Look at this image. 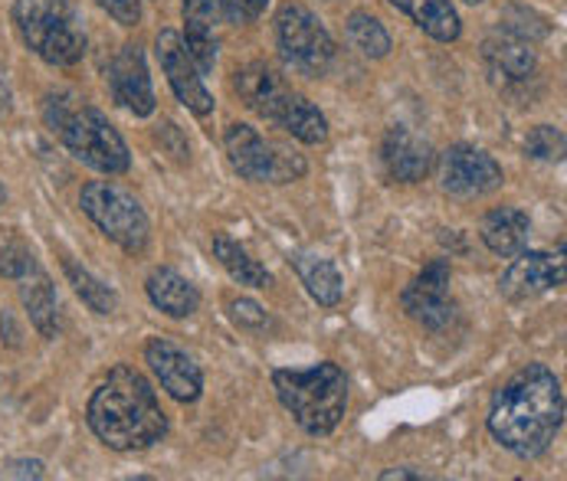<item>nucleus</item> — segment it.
<instances>
[{"instance_id":"1","label":"nucleus","mask_w":567,"mask_h":481,"mask_svg":"<svg viewBox=\"0 0 567 481\" xmlns=\"http://www.w3.org/2000/svg\"><path fill=\"white\" fill-rule=\"evenodd\" d=\"M565 426V390L545 363L522 367L492 400L489 433L519 459H538Z\"/></svg>"},{"instance_id":"2","label":"nucleus","mask_w":567,"mask_h":481,"mask_svg":"<svg viewBox=\"0 0 567 481\" xmlns=\"http://www.w3.org/2000/svg\"><path fill=\"white\" fill-rule=\"evenodd\" d=\"M89 426L116 452H142L167 436V416L135 367H116L89 400Z\"/></svg>"},{"instance_id":"3","label":"nucleus","mask_w":567,"mask_h":481,"mask_svg":"<svg viewBox=\"0 0 567 481\" xmlns=\"http://www.w3.org/2000/svg\"><path fill=\"white\" fill-rule=\"evenodd\" d=\"M43 119L50 131L69 147L73 157L102 171V174H126L132 167L129 144L112 128L96 106L76 99L73 92H50L43 102Z\"/></svg>"},{"instance_id":"4","label":"nucleus","mask_w":567,"mask_h":481,"mask_svg":"<svg viewBox=\"0 0 567 481\" xmlns=\"http://www.w3.org/2000/svg\"><path fill=\"white\" fill-rule=\"evenodd\" d=\"M273 390L298 429L308 436L335 433L348 409V376L331 361L315 363L308 370H276Z\"/></svg>"},{"instance_id":"5","label":"nucleus","mask_w":567,"mask_h":481,"mask_svg":"<svg viewBox=\"0 0 567 481\" xmlns=\"http://www.w3.org/2000/svg\"><path fill=\"white\" fill-rule=\"evenodd\" d=\"M13 23L20 40L50 66H76L86 56V33L69 0H17Z\"/></svg>"},{"instance_id":"6","label":"nucleus","mask_w":567,"mask_h":481,"mask_svg":"<svg viewBox=\"0 0 567 481\" xmlns=\"http://www.w3.org/2000/svg\"><path fill=\"white\" fill-rule=\"evenodd\" d=\"M79 207L83 214L102 230V237L122 245L132 255H142L148 249V237H151V223L144 207L119 184L109 181H92L83 187L79 194Z\"/></svg>"},{"instance_id":"7","label":"nucleus","mask_w":567,"mask_h":481,"mask_svg":"<svg viewBox=\"0 0 567 481\" xmlns=\"http://www.w3.org/2000/svg\"><path fill=\"white\" fill-rule=\"evenodd\" d=\"M223 144H227V157L233 171L257 184H292L308 171L302 154L266 141L253 124H243V121L227 128Z\"/></svg>"},{"instance_id":"8","label":"nucleus","mask_w":567,"mask_h":481,"mask_svg":"<svg viewBox=\"0 0 567 481\" xmlns=\"http://www.w3.org/2000/svg\"><path fill=\"white\" fill-rule=\"evenodd\" d=\"M276 43L283 59L302 76H321L335 59V40L325 23L302 3H285L276 17Z\"/></svg>"},{"instance_id":"9","label":"nucleus","mask_w":567,"mask_h":481,"mask_svg":"<svg viewBox=\"0 0 567 481\" xmlns=\"http://www.w3.org/2000/svg\"><path fill=\"white\" fill-rule=\"evenodd\" d=\"M505 181L499 161L472 144H452L439 161V184L452 197H486Z\"/></svg>"},{"instance_id":"10","label":"nucleus","mask_w":567,"mask_h":481,"mask_svg":"<svg viewBox=\"0 0 567 481\" xmlns=\"http://www.w3.org/2000/svg\"><path fill=\"white\" fill-rule=\"evenodd\" d=\"M154 50H157L161 69H164L177 102L187 112H194L197 119H207L214 112V96L207 92V86H204V79H200V73H197V66H194L181 33L177 30H161Z\"/></svg>"},{"instance_id":"11","label":"nucleus","mask_w":567,"mask_h":481,"mask_svg":"<svg viewBox=\"0 0 567 481\" xmlns=\"http://www.w3.org/2000/svg\"><path fill=\"white\" fill-rule=\"evenodd\" d=\"M449 278L452 269L446 259H433L424 272L401 292V305L404 311L421 321L429 331H439L449 325L452 318V302H449Z\"/></svg>"},{"instance_id":"12","label":"nucleus","mask_w":567,"mask_h":481,"mask_svg":"<svg viewBox=\"0 0 567 481\" xmlns=\"http://www.w3.org/2000/svg\"><path fill=\"white\" fill-rule=\"evenodd\" d=\"M144 363L151 367V373L157 376V383L167 390V396H174L177 403H194L204 393V373L197 361L177 348L167 338H151L144 345Z\"/></svg>"},{"instance_id":"13","label":"nucleus","mask_w":567,"mask_h":481,"mask_svg":"<svg viewBox=\"0 0 567 481\" xmlns=\"http://www.w3.org/2000/svg\"><path fill=\"white\" fill-rule=\"evenodd\" d=\"M515 262L505 269L499 288L505 298L512 302H525V298H535V295H545L558 285H565V259L558 255H548V252H519L512 255Z\"/></svg>"},{"instance_id":"14","label":"nucleus","mask_w":567,"mask_h":481,"mask_svg":"<svg viewBox=\"0 0 567 481\" xmlns=\"http://www.w3.org/2000/svg\"><path fill=\"white\" fill-rule=\"evenodd\" d=\"M109 89H112V99L132 116L148 119L154 112V89H151V76H148L144 53L139 46L129 43L119 50V56L109 66Z\"/></svg>"},{"instance_id":"15","label":"nucleus","mask_w":567,"mask_h":481,"mask_svg":"<svg viewBox=\"0 0 567 481\" xmlns=\"http://www.w3.org/2000/svg\"><path fill=\"white\" fill-rule=\"evenodd\" d=\"M181 10H184V26H187L181 40H184L197 73L204 76L217 63V46H220L217 30L227 20L223 3L220 0H181Z\"/></svg>"},{"instance_id":"16","label":"nucleus","mask_w":567,"mask_h":481,"mask_svg":"<svg viewBox=\"0 0 567 481\" xmlns=\"http://www.w3.org/2000/svg\"><path fill=\"white\" fill-rule=\"evenodd\" d=\"M384 167L394 181L401 184H417L424 181L433 167V147L421 134H414L411 128L397 124L384 134V147H381Z\"/></svg>"},{"instance_id":"17","label":"nucleus","mask_w":567,"mask_h":481,"mask_svg":"<svg viewBox=\"0 0 567 481\" xmlns=\"http://www.w3.org/2000/svg\"><path fill=\"white\" fill-rule=\"evenodd\" d=\"M233 86H237L240 99H243L257 116H263V119L273 121V124L283 116L285 102H288V96H292V89L285 86L283 79H280L266 63H250V66L237 69Z\"/></svg>"},{"instance_id":"18","label":"nucleus","mask_w":567,"mask_h":481,"mask_svg":"<svg viewBox=\"0 0 567 481\" xmlns=\"http://www.w3.org/2000/svg\"><path fill=\"white\" fill-rule=\"evenodd\" d=\"M482 56H486L489 69L505 83H525L535 76V66H538L532 43L515 30H495L482 43Z\"/></svg>"},{"instance_id":"19","label":"nucleus","mask_w":567,"mask_h":481,"mask_svg":"<svg viewBox=\"0 0 567 481\" xmlns=\"http://www.w3.org/2000/svg\"><path fill=\"white\" fill-rule=\"evenodd\" d=\"M144 292H148L151 305H154L157 311H164L167 318H190V315L197 311V305H200L197 288H194L181 272H174V269H167V265H161V269H154V272L148 275Z\"/></svg>"},{"instance_id":"20","label":"nucleus","mask_w":567,"mask_h":481,"mask_svg":"<svg viewBox=\"0 0 567 481\" xmlns=\"http://www.w3.org/2000/svg\"><path fill=\"white\" fill-rule=\"evenodd\" d=\"M528 237H532V220L519 207H499L482 220V242L502 259L519 255L528 245Z\"/></svg>"},{"instance_id":"21","label":"nucleus","mask_w":567,"mask_h":481,"mask_svg":"<svg viewBox=\"0 0 567 481\" xmlns=\"http://www.w3.org/2000/svg\"><path fill=\"white\" fill-rule=\"evenodd\" d=\"M302 278V285L308 288V295L321 305V308H335L341 302V292H345V278L341 272L335 269V262L321 259V255H308V252H295L288 259Z\"/></svg>"},{"instance_id":"22","label":"nucleus","mask_w":567,"mask_h":481,"mask_svg":"<svg viewBox=\"0 0 567 481\" xmlns=\"http://www.w3.org/2000/svg\"><path fill=\"white\" fill-rule=\"evenodd\" d=\"M20 298H23V308L33 321V328L43 335V338H56L59 335V302H56V292H53V282L36 269L30 275L20 278Z\"/></svg>"},{"instance_id":"23","label":"nucleus","mask_w":567,"mask_h":481,"mask_svg":"<svg viewBox=\"0 0 567 481\" xmlns=\"http://www.w3.org/2000/svg\"><path fill=\"white\" fill-rule=\"evenodd\" d=\"M397 10H404L426 36L439 40V43H452L462 33L459 13L449 0H391Z\"/></svg>"},{"instance_id":"24","label":"nucleus","mask_w":567,"mask_h":481,"mask_svg":"<svg viewBox=\"0 0 567 481\" xmlns=\"http://www.w3.org/2000/svg\"><path fill=\"white\" fill-rule=\"evenodd\" d=\"M214 255H217V262L230 272V278L240 282V285L266 288V285L273 282L270 269L260 265L240 242H233L230 237H217V240H214Z\"/></svg>"},{"instance_id":"25","label":"nucleus","mask_w":567,"mask_h":481,"mask_svg":"<svg viewBox=\"0 0 567 481\" xmlns=\"http://www.w3.org/2000/svg\"><path fill=\"white\" fill-rule=\"evenodd\" d=\"M276 124L285 128L292 138H298L302 144H321L328 138V121H325V116L305 96H298V92L288 96L283 116L276 119Z\"/></svg>"},{"instance_id":"26","label":"nucleus","mask_w":567,"mask_h":481,"mask_svg":"<svg viewBox=\"0 0 567 481\" xmlns=\"http://www.w3.org/2000/svg\"><path fill=\"white\" fill-rule=\"evenodd\" d=\"M348 36L351 43L368 56V59H384L391 53V33L384 30V23L368 13V10H355L348 17Z\"/></svg>"},{"instance_id":"27","label":"nucleus","mask_w":567,"mask_h":481,"mask_svg":"<svg viewBox=\"0 0 567 481\" xmlns=\"http://www.w3.org/2000/svg\"><path fill=\"white\" fill-rule=\"evenodd\" d=\"M63 269H66V278H69V285H73V292L96 311V315H112L116 308H119V295L106 285V282H99L89 269H79L76 262H63Z\"/></svg>"},{"instance_id":"28","label":"nucleus","mask_w":567,"mask_h":481,"mask_svg":"<svg viewBox=\"0 0 567 481\" xmlns=\"http://www.w3.org/2000/svg\"><path fill=\"white\" fill-rule=\"evenodd\" d=\"M525 154L535 161H561L565 157V131L555 124H538L525 138Z\"/></svg>"},{"instance_id":"29","label":"nucleus","mask_w":567,"mask_h":481,"mask_svg":"<svg viewBox=\"0 0 567 481\" xmlns=\"http://www.w3.org/2000/svg\"><path fill=\"white\" fill-rule=\"evenodd\" d=\"M30 272H36V262H33V255L23 245H3L0 249V275L3 278H17L20 282Z\"/></svg>"},{"instance_id":"30","label":"nucleus","mask_w":567,"mask_h":481,"mask_svg":"<svg viewBox=\"0 0 567 481\" xmlns=\"http://www.w3.org/2000/svg\"><path fill=\"white\" fill-rule=\"evenodd\" d=\"M230 311H233V321L243 325V328H266L270 325V315L257 302H250V298H233Z\"/></svg>"},{"instance_id":"31","label":"nucleus","mask_w":567,"mask_h":481,"mask_svg":"<svg viewBox=\"0 0 567 481\" xmlns=\"http://www.w3.org/2000/svg\"><path fill=\"white\" fill-rule=\"evenodd\" d=\"M109 17H116L122 26H139L142 23V0H96Z\"/></svg>"},{"instance_id":"32","label":"nucleus","mask_w":567,"mask_h":481,"mask_svg":"<svg viewBox=\"0 0 567 481\" xmlns=\"http://www.w3.org/2000/svg\"><path fill=\"white\" fill-rule=\"evenodd\" d=\"M220 3L230 23H253L266 10L270 0H220Z\"/></svg>"},{"instance_id":"33","label":"nucleus","mask_w":567,"mask_h":481,"mask_svg":"<svg viewBox=\"0 0 567 481\" xmlns=\"http://www.w3.org/2000/svg\"><path fill=\"white\" fill-rule=\"evenodd\" d=\"M424 481L429 475L424 472H417V469H388V472H381V481Z\"/></svg>"},{"instance_id":"34","label":"nucleus","mask_w":567,"mask_h":481,"mask_svg":"<svg viewBox=\"0 0 567 481\" xmlns=\"http://www.w3.org/2000/svg\"><path fill=\"white\" fill-rule=\"evenodd\" d=\"M7 475H23V479L33 475V479H43L46 472H43V462H17Z\"/></svg>"},{"instance_id":"35","label":"nucleus","mask_w":567,"mask_h":481,"mask_svg":"<svg viewBox=\"0 0 567 481\" xmlns=\"http://www.w3.org/2000/svg\"><path fill=\"white\" fill-rule=\"evenodd\" d=\"M3 200H7V190H3V184H0V207H3Z\"/></svg>"},{"instance_id":"36","label":"nucleus","mask_w":567,"mask_h":481,"mask_svg":"<svg viewBox=\"0 0 567 481\" xmlns=\"http://www.w3.org/2000/svg\"><path fill=\"white\" fill-rule=\"evenodd\" d=\"M466 3H482V0H466Z\"/></svg>"}]
</instances>
